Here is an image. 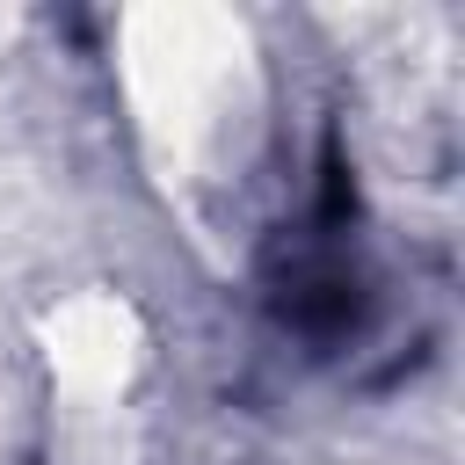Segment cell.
Listing matches in <instances>:
<instances>
[{"label": "cell", "mask_w": 465, "mask_h": 465, "mask_svg": "<svg viewBox=\"0 0 465 465\" xmlns=\"http://www.w3.org/2000/svg\"><path fill=\"white\" fill-rule=\"evenodd\" d=\"M269 312L283 334H298L312 356L341 349L371 320V276L349 254V232L305 225V240H283L269 262Z\"/></svg>", "instance_id": "6da1fadb"}]
</instances>
